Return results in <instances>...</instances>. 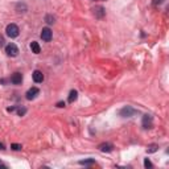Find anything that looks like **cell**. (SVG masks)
<instances>
[{
	"mask_svg": "<svg viewBox=\"0 0 169 169\" xmlns=\"http://www.w3.org/2000/svg\"><path fill=\"white\" fill-rule=\"evenodd\" d=\"M6 32H7L8 37H11V39H16V37L19 36V33H20V29H19V27L16 24H9V25H7Z\"/></svg>",
	"mask_w": 169,
	"mask_h": 169,
	"instance_id": "obj_1",
	"label": "cell"
},
{
	"mask_svg": "<svg viewBox=\"0 0 169 169\" xmlns=\"http://www.w3.org/2000/svg\"><path fill=\"white\" fill-rule=\"evenodd\" d=\"M119 114H120V116H123V118H131V116H133L135 114H137V111L131 107V106H126V107L120 110Z\"/></svg>",
	"mask_w": 169,
	"mask_h": 169,
	"instance_id": "obj_2",
	"label": "cell"
},
{
	"mask_svg": "<svg viewBox=\"0 0 169 169\" xmlns=\"http://www.w3.org/2000/svg\"><path fill=\"white\" fill-rule=\"evenodd\" d=\"M6 53L9 57H16L19 54V48L15 44H9V45L6 46Z\"/></svg>",
	"mask_w": 169,
	"mask_h": 169,
	"instance_id": "obj_3",
	"label": "cell"
},
{
	"mask_svg": "<svg viewBox=\"0 0 169 169\" xmlns=\"http://www.w3.org/2000/svg\"><path fill=\"white\" fill-rule=\"evenodd\" d=\"M39 94H40L39 88H37V87H32V88H29V90L27 91V94H25V98H27L28 100H32V99H35Z\"/></svg>",
	"mask_w": 169,
	"mask_h": 169,
	"instance_id": "obj_4",
	"label": "cell"
},
{
	"mask_svg": "<svg viewBox=\"0 0 169 169\" xmlns=\"http://www.w3.org/2000/svg\"><path fill=\"white\" fill-rule=\"evenodd\" d=\"M52 36H53V33H52V31H50L49 28H44L41 31V39H42V41L49 42L50 40H52Z\"/></svg>",
	"mask_w": 169,
	"mask_h": 169,
	"instance_id": "obj_5",
	"label": "cell"
},
{
	"mask_svg": "<svg viewBox=\"0 0 169 169\" xmlns=\"http://www.w3.org/2000/svg\"><path fill=\"white\" fill-rule=\"evenodd\" d=\"M11 82L13 85H21V82H23V74L19 73V71L13 73L11 77Z\"/></svg>",
	"mask_w": 169,
	"mask_h": 169,
	"instance_id": "obj_6",
	"label": "cell"
},
{
	"mask_svg": "<svg viewBox=\"0 0 169 169\" xmlns=\"http://www.w3.org/2000/svg\"><path fill=\"white\" fill-rule=\"evenodd\" d=\"M32 77H33V81H35L36 83H41L42 81H44V74H42L40 70H35V71H33Z\"/></svg>",
	"mask_w": 169,
	"mask_h": 169,
	"instance_id": "obj_7",
	"label": "cell"
},
{
	"mask_svg": "<svg viewBox=\"0 0 169 169\" xmlns=\"http://www.w3.org/2000/svg\"><path fill=\"white\" fill-rule=\"evenodd\" d=\"M92 11H94V15H95V17H98V19H102L103 16H104V13H106L104 8H103V7H100V6L95 7Z\"/></svg>",
	"mask_w": 169,
	"mask_h": 169,
	"instance_id": "obj_8",
	"label": "cell"
},
{
	"mask_svg": "<svg viewBox=\"0 0 169 169\" xmlns=\"http://www.w3.org/2000/svg\"><path fill=\"white\" fill-rule=\"evenodd\" d=\"M98 148L100 152H111L114 149V145L110 144V143H102V144H99Z\"/></svg>",
	"mask_w": 169,
	"mask_h": 169,
	"instance_id": "obj_9",
	"label": "cell"
},
{
	"mask_svg": "<svg viewBox=\"0 0 169 169\" xmlns=\"http://www.w3.org/2000/svg\"><path fill=\"white\" fill-rule=\"evenodd\" d=\"M143 127L144 128H151L152 127V116L148 115V114L143 116Z\"/></svg>",
	"mask_w": 169,
	"mask_h": 169,
	"instance_id": "obj_10",
	"label": "cell"
},
{
	"mask_svg": "<svg viewBox=\"0 0 169 169\" xmlns=\"http://www.w3.org/2000/svg\"><path fill=\"white\" fill-rule=\"evenodd\" d=\"M31 49H32V52L35 53V54H39L41 52V48H40L39 42H36V41H32L31 42Z\"/></svg>",
	"mask_w": 169,
	"mask_h": 169,
	"instance_id": "obj_11",
	"label": "cell"
},
{
	"mask_svg": "<svg viewBox=\"0 0 169 169\" xmlns=\"http://www.w3.org/2000/svg\"><path fill=\"white\" fill-rule=\"evenodd\" d=\"M77 98H78V92L75 90H71L70 94H69V99H67V100H69L70 103H73L74 100H77Z\"/></svg>",
	"mask_w": 169,
	"mask_h": 169,
	"instance_id": "obj_12",
	"label": "cell"
},
{
	"mask_svg": "<svg viewBox=\"0 0 169 169\" xmlns=\"http://www.w3.org/2000/svg\"><path fill=\"white\" fill-rule=\"evenodd\" d=\"M157 148H159V145H157V144H151V145H148V148H147V152H148V153H153V152L157 151Z\"/></svg>",
	"mask_w": 169,
	"mask_h": 169,
	"instance_id": "obj_13",
	"label": "cell"
},
{
	"mask_svg": "<svg viewBox=\"0 0 169 169\" xmlns=\"http://www.w3.org/2000/svg\"><path fill=\"white\" fill-rule=\"evenodd\" d=\"M79 164H81V165H92V164H95V160H92V159L82 160V161H79Z\"/></svg>",
	"mask_w": 169,
	"mask_h": 169,
	"instance_id": "obj_14",
	"label": "cell"
},
{
	"mask_svg": "<svg viewBox=\"0 0 169 169\" xmlns=\"http://www.w3.org/2000/svg\"><path fill=\"white\" fill-rule=\"evenodd\" d=\"M20 9H23V12H27V6H25L24 3H19L17 6H16V11L20 12Z\"/></svg>",
	"mask_w": 169,
	"mask_h": 169,
	"instance_id": "obj_15",
	"label": "cell"
},
{
	"mask_svg": "<svg viewBox=\"0 0 169 169\" xmlns=\"http://www.w3.org/2000/svg\"><path fill=\"white\" fill-rule=\"evenodd\" d=\"M45 21H46L48 24H53V23H54V17H53L52 15H46V16H45Z\"/></svg>",
	"mask_w": 169,
	"mask_h": 169,
	"instance_id": "obj_16",
	"label": "cell"
},
{
	"mask_svg": "<svg viewBox=\"0 0 169 169\" xmlns=\"http://www.w3.org/2000/svg\"><path fill=\"white\" fill-rule=\"evenodd\" d=\"M11 148H12V149H13V151H20L23 147H21L20 144H12V145H11Z\"/></svg>",
	"mask_w": 169,
	"mask_h": 169,
	"instance_id": "obj_17",
	"label": "cell"
},
{
	"mask_svg": "<svg viewBox=\"0 0 169 169\" xmlns=\"http://www.w3.org/2000/svg\"><path fill=\"white\" fill-rule=\"evenodd\" d=\"M144 167H145V168H152V163H151L148 159L144 160Z\"/></svg>",
	"mask_w": 169,
	"mask_h": 169,
	"instance_id": "obj_18",
	"label": "cell"
},
{
	"mask_svg": "<svg viewBox=\"0 0 169 169\" xmlns=\"http://www.w3.org/2000/svg\"><path fill=\"white\" fill-rule=\"evenodd\" d=\"M17 112H19V115H20V116H23L24 114L27 112V110H25V108H19V111H17Z\"/></svg>",
	"mask_w": 169,
	"mask_h": 169,
	"instance_id": "obj_19",
	"label": "cell"
},
{
	"mask_svg": "<svg viewBox=\"0 0 169 169\" xmlns=\"http://www.w3.org/2000/svg\"><path fill=\"white\" fill-rule=\"evenodd\" d=\"M161 3H164V0H153V6H160Z\"/></svg>",
	"mask_w": 169,
	"mask_h": 169,
	"instance_id": "obj_20",
	"label": "cell"
},
{
	"mask_svg": "<svg viewBox=\"0 0 169 169\" xmlns=\"http://www.w3.org/2000/svg\"><path fill=\"white\" fill-rule=\"evenodd\" d=\"M4 42H6V41H4V37L0 35V48H2V46H4Z\"/></svg>",
	"mask_w": 169,
	"mask_h": 169,
	"instance_id": "obj_21",
	"label": "cell"
},
{
	"mask_svg": "<svg viewBox=\"0 0 169 169\" xmlns=\"http://www.w3.org/2000/svg\"><path fill=\"white\" fill-rule=\"evenodd\" d=\"M57 107H60V108L65 107V102H58V103H57Z\"/></svg>",
	"mask_w": 169,
	"mask_h": 169,
	"instance_id": "obj_22",
	"label": "cell"
},
{
	"mask_svg": "<svg viewBox=\"0 0 169 169\" xmlns=\"http://www.w3.org/2000/svg\"><path fill=\"white\" fill-rule=\"evenodd\" d=\"M0 149H4V144H3V143H0Z\"/></svg>",
	"mask_w": 169,
	"mask_h": 169,
	"instance_id": "obj_23",
	"label": "cell"
},
{
	"mask_svg": "<svg viewBox=\"0 0 169 169\" xmlns=\"http://www.w3.org/2000/svg\"><path fill=\"white\" fill-rule=\"evenodd\" d=\"M0 168H6V165H4V164H3L2 161H0Z\"/></svg>",
	"mask_w": 169,
	"mask_h": 169,
	"instance_id": "obj_24",
	"label": "cell"
}]
</instances>
